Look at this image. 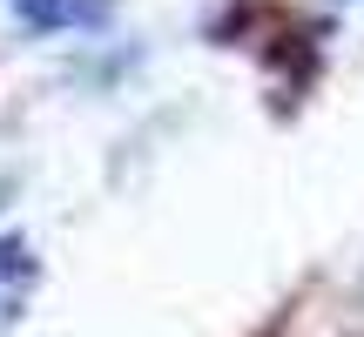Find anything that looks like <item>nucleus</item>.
<instances>
[{"label": "nucleus", "instance_id": "obj_2", "mask_svg": "<svg viewBox=\"0 0 364 337\" xmlns=\"http://www.w3.org/2000/svg\"><path fill=\"white\" fill-rule=\"evenodd\" d=\"M14 21L34 27V34H54V27H102L108 0H7Z\"/></svg>", "mask_w": 364, "mask_h": 337}, {"label": "nucleus", "instance_id": "obj_1", "mask_svg": "<svg viewBox=\"0 0 364 337\" xmlns=\"http://www.w3.org/2000/svg\"><path fill=\"white\" fill-rule=\"evenodd\" d=\"M34 250L27 243H14V236H0V331H14L21 324V311H27V297H34Z\"/></svg>", "mask_w": 364, "mask_h": 337}]
</instances>
